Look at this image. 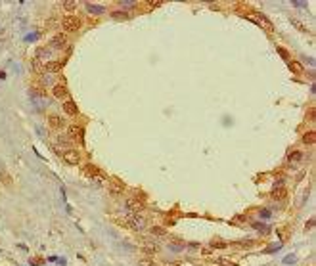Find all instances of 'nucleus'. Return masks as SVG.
Wrapping results in <instances>:
<instances>
[{
  "label": "nucleus",
  "mask_w": 316,
  "mask_h": 266,
  "mask_svg": "<svg viewBox=\"0 0 316 266\" xmlns=\"http://www.w3.org/2000/svg\"><path fill=\"white\" fill-rule=\"evenodd\" d=\"M241 15H245L247 19H251L253 23H257L259 27H262L265 31H268V33H272L274 31V25H272V21H270L266 15H262V14H259V12H253V10H247V12H241Z\"/></svg>",
  "instance_id": "1"
},
{
  "label": "nucleus",
  "mask_w": 316,
  "mask_h": 266,
  "mask_svg": "<svg viewBox=\"0 0 316 266\" xmlns=\"http://www.w3.org/2000/svg\"><path fill=\"white\" fill-rule=\"evenodd\" d=\"M121 224H125L127 228L138 232V230H144L146 228V218H144V216H140L138 213H132V215H128L127 218L121 220Z\"/></svg>",
  "instance_id": "2"
},
{
  "label": "nucleus",
  "mask_w": 316,
  "mask_h": 266,
  "mask_svg": "<svg viewBox=\"0 0 316 266\" xmlns=\"http://www.w3.org/2000/svg\"><path fill=\"white\" fill-rule=\"evenodd\" d=\"M62 25H63V29H65V31L73 33V31H79V29H80V25H83V19L77 17V15H67V17H63V19H62Z\"/></svg>",
  "instance_id": "3"
},
{
  "label": "nucleus",
  "mask_w": 316,
  "mask_h": 266,
  "mask_svg": "<svg viewBox=\"0 0 316 266\" xmlns=\"http://www.w3.org/2000/svg\"><path fill=\"white\" fill-rule=\"evenodd\" d=\"M83 174L88 176V178H98V176H100V178H105V174L96 167V165H84V167H83Z\"/></svg>",
  "instance_id": "4"
},
{
  "label": "nucleus",
  "mask_w": 316,
  "mask_h": 266,
  "mask_svg": "<svg viewBox=\"0 0 316 266\" xmlns=\"http://www.w3.org/2000/svg\"><path fill=\"white\" fill-rule=\"evenodd\" d=\"M67 46V37L63 33H56L50 40V48H56V50H62V48Z\"/></svg>",
  "instance_id": "5"
},
{
  "label": "nucleus",
  "mask_w": 316,
  "mask_h": 266,
  "mask_svg": "<svg viewBox=\"0 0 316 266\" xmlns=\"http://www.w3.org/2000/svg\"><path fill=\"white\" fill-rule=\"evenodd\" d=\"M63 159L69 165H79L80 163V153L75 151V150H65L63 151Z\"/></svg>",
  "instance_id": "6"
},
{
  "label": "nucleus",
  "mask_w": 316,
  "mask_h": 266,
  "mask_svg": "<svg viewBox=\"0 0 316 266\" xmlns=\"http://www.w3.org/2000/svg\"><path fill=\"white\" fill-rule=\"evenodd\" d=\"M48 126L52 130H62L65 126V123H63V119L59 115H48Z\"/></svg>",
  "instance_id": "7"
},
{
  "label": "nucleus",
  "mask_w": 316,
  "mask_h": 266,
  "mask_svg": "<svg viewBox=\"0 0 316 266\" xmlns=\"http://www.w3.org/2000/svg\"><path fill=\"white\" fill-rule=\"evenodd\" d=\"M52 94H54V98L63 100V102H67V98H69V92H67V88L63 86V84H56V86L52 88Z\"/></svg>",
  "instance_id": "8"
},
{
  "label": "nucleus",
  "mask_w": 316,
  "mask_h": 266,
  "mask_svg": "<svg viewBox=\"0 0 316 266\" xmlns=\"http://www.w3.org/2000/svg\"><path fill=\"white\" fill-rule=\"evenodd\" d=\"M123 190H125V184L121 182V180H117V178H111V180H109V192H111L113 195L123 193Z\"/></svg>",
  "instance_id": "9"
},
{
  "label": "nucleus",
  "mask_w": 316,
  "mask_h": 266,
  "mask_svg": "<svg viewBox=\"0 0 316 266\" xmlns=\"http://www.w3.org/2000/svg\"><path fill=\"white\" fill-rule=\"evenodd\" d=\"M62 67H63L62 61H48V63H44V73H48V75L59 73V71H62Z\"/></svg>",
  "instance_id": "10"
},
{
  "label": "nucleus",
  "mask_w": 316,
  "mask_h": 266,
  "mask_svg": "<svg viewBox=\"0 0 316 266\" xmlns=\"http://www.w3.org/2000/svg\"><path fill=\"white\" fill-rule=\"evenodd\" d=\"M67 134H69V138H79L80 142H83V126H79V124H71V126H67Z\"/></svg>",
  "instance_id": "11"
},
{
  "label": "nucleus",
  "mask_w": 316,
  "mask_h": 266,
  "mask_svg": "<svg viewBox=\"0 0 316 266\" xmlns=\"http://www.w3.org/2000/svg\"><path fill=\"white\" fill-rule=\"evenodd\" d=\"M272 199H276V201H286L287 199V190L283 186H274V190H272Z\"/></svg>",
  "instance_id": "12"
},
{
  "label": "nucleus",
  "mask_w": 316,
  "mask_h": 266,
  "mask_svg": "<svg viewBox=\"0 0 316 266\" xmlns=\"http://www.w3.org/2000/svg\"><path fill=\"white\" fill-rule=\"evenodd\" d=\"M63 111H65L69 117H75L79 115V107H77L75 102H71V100H67V102H63Z\"/></svg>",
  "instance_id": "13"
},
{
  "label": "nucleus",
  "mask_w": 316,
  "mask_h": 266,
  "mask_svg": "<svg viewBox=\"0 0 316 266\" xmlns=\"http://www.w3.org/2000/svg\"><path fill=\"white\" fill-rule=\"evenodd\" d=\"M84 6H86V12H88V14H96V15H100V14H104V12H105V8L102 6V4H92V2H86Z\"/></svg>",
  "instance_id": "14"
},
{
  "label": "nucleus",
  "mask_w": 316,
  "mask_h": 266,
  "mask_svg": "<svg viewBox=\"0 0 316 266\" xmlns=\"http://www.w3.org/2000/svg\"><path fill=\"white\" fill-rule=\"evenodd\" d=\"M0 180H2V184L6 188H14V180H12L10 172H8L6 168H0Z\"/></svg>",
  "instance_id": "15"
},
{
  "label": "nucleus",
  "mask_w": 316,
  "mask_h": 266,
  "mask_svg": "<svg viewBox=\"0 0 316 266\" xmlns=\"http://www.w3.org/2000/svg\"><path fill=\"white\" fill-rule=\"evenodd\" d=\"M186 249V241L182 239H176V241H169V251H175V253H180Z\"/></svg>",
  "instance_id": "16"
},
{
  "label": "nucleus",
  "mask_w": 316,
  "mask_h": 266,
  "mask_svg": "<svg viewBox=\"0 0 316 266\" xmlns=\"http://www.w3.org/2000/svg\"><path fill=\"white\" fill-rule=\"evenodd\" d=\"M314 142H316V132L314 130L305 132V136H303V144H305V146H314Z\"/></svg>",
  "instance_id": "17"
},
{
  "label": "nucleus",
  "mask_w": 316,
  "mask_h": 266,
  "mask_svg": "<svg viewBox=\"0 0 316 266\" xmlns=\"http://www.w3.org/2000/svg\"><path fill=\"white\" fill-rule=\"evenodd\" d=\"M127 207L130 209L132 213H138V211H142V209H144V205H142V201H136V199H128V201H127Z\"/></svg>",
  "instance_id": "18"
},
{
  "label": "nucleus",
  "mask_w": 316,
  "mask_h": 266,
  "mask_svg": "<svg viewBox=\"0 0 316 266\" xmlns=\"http://www.w3.org/2000/svg\"><path fill=\"white\" fill-rule=\"evenodd\" d=\"M50 56H52V50H50V48H46V46H40L38 50H36V58H38L40 61H42L44 58H50Z\"/></svg>",
  "instance_id": "19"
},
{
  "label": "nucleus",
  "mask_w": 316,
  "mask_h": 266,
  "mask_svg": "<svg viewBox=\"0 0 316 266\" xmlns=\"http://www.w3.org/2000/svg\"><path fill=\"white\" fill-rule=\"evenodd\" d=\"M31 65H33V71H35V73H44V63L40 61L38 58H33V59H31Z\"/></svg>",
  "instance_id": "20"
},
{
  "label": "nucleus",
  "mask_w": 316,
  "mask_h": 266,
  "mask_svg": "<svg viewBox=\"0 0 316 266\" xmlns=\"http://www.w3.org/2000/svg\"><path fill=\"white\" fill-rule=\"evenodd\" d=\"M289 69L293 71L295 75H301V73H303V65H301L299 61H289Z\"/></svg>",
  "instance_id": "21"
},
{
  "label": "nucleus",
  "mask_w": 316,
  "mask_h": 266,
  "mask_svg": "<svg viewBox=\"0 0 316 266\" xmlns=\"http://www.w3.org/2000/svg\"><path fill=\"white\" fill-rule=\"evenodd\" d=\"M111 17L117 19V21H127V19H128V14H127V12H113Z\"/></svg>",
  "instance_id": "22"
},
{
  "label": "nucleus",
  "mask_w": 316,
  "mask_h": 266,
  "mask_svg": "<svg viewBox=\"0 0 316 266\" xmlns=\"http://www.w3.org/2000/svg\"><path fill=\"white\" fill-rule=\"evenodd\" d=\"M303 157H305L303 151H293L289 155V163H299V161H303Z\"/></svg>",
  "instance_id": "23"
},
{
  "label": "nucleus",
  "mask_w": 316,
  "mask_h": 266,
  "mask_svg": "<svg viewBox=\"0 0 316 266\" xmlns=\"http://www.w3.org/2000/svg\"><path fill=\"white\" fill-rule=\"evenodd\" d=\"M62 6H63V10L73 12L77 8V2H75V0H65V2H62Z\"/></svg>",
  "instance_id": "24"
},
{
  "label": "nucleus",
  "mask_w": 316,
  "mask_h": 266,
  "mask_svg": "<svg viewBox=\"0 0 316 266\" xmlns=\"http://www.w3.org/2000/svg\"><path fill=\"white\" fill-rule=\"evenodd\" d=\"M149 233L155 236V237H161V236H165V230L159 228V226H153V228H149Z\"/></svg>",
  "instance_id": "25"
},
{
  "label": "nucleus",
  "mask_w": 316,
  "mask_h": 266,
  "mask_svg": "<svg viewBox=\"0 0 316 266\" xmlns=\"http://www.w3.org/2000/svg\"><path fill=\"white\" fill-rule=\"evenodd\" d=\"M211 247H215V249H226V247H228V243H224V241H220V239H213V241H211Z\"/></svg>",
  "instance_id": "26"
},
{
  "label": "nucleus",
  "mask_w": 316,
  "mask_h": 266,
  "mask_svg": "<svg viewBox=\"0 0 316 266\" xmlns=\"http://www.w3.org/2000/svg\"><path fill=\"white\" fill-rule=\"evenodd\" d=\"M144 253H148V255H155L159 249H157V245H144V249H142Z\"/></svg>",
  "instance_id": "27"
},
{
  "label": "nucleus",
  "mask_w": 316,
  "mask_h": 266,
  "mask_svg": "<svg viewBox=\"0 0 316 266\" xmlns=\"http://www.w3.org/2000/svg\"><path fill=\"white\" fill-rule=\"evenodd\" d=\"M31 94L38 96V98H46V90L44 88H31Z\"/></svg>",
  "instance_id": "28"
},
{
  "label": "nucleus",
  "mask_w": 316,
  "mask_h": 266,
  "mask_svg": "<svg viewBox=\"0 0 316 266\" xmlns=\"http://www.w3.org/2000/svg\"><path fill=\"white\" fill-rule=\"evenodd\" d=\"M217 262H218V264H222V266H238L236 262H232L230 259H224V257H218Z\"/></svg>",
  "instance_id": "29"
},
{
  "label": "nucleus",
  "mask_w": 316,
  "mask_h": 266,
  "mask_svg": "<svg viewBox=\"0 0 316 266\" xmlns=\"http://www.w3.org/2000/svg\"><path fill=\"white\" fill-rule=\"evenodd\" d=\"M134 4H136L134 0H121V2H119V6H121V8H132Z\"/></svg>",
  "instance_id": "30"
},
{
  "label": "nucleus",
  "mask_w": 316,
  "mask_h": 266,
  "mask_svg": "<svg viewBox=\"0 0 316 266\" xmlns=\"http://www.w3.org/2000/svg\"><path fill=\"white\" fill-rule=\"evenodd\" d=\"M138 266H159L157 262H153V260H148V259H142L140 262H138Z\"/></svg>",
  "instance_id": "31"
},
{
  "label": "nucleus",
  "mask_w": 316,
  "mask_h": 266,
  "mask_svg": "<svg viewBox=\"0 0 316 266\" xmlns=\"http://www.w3.org/2000/svg\"><path fill=\"white\" fill-rule=\"evenodd\" d=\"M56 142H58L59 146H63V147H69V146H71L69 140H67V138H62V136H58V140H56Z\"/></svg>",
  "instance_id": "32"
},
{
  "label": "nucleus",
  "mask_w": 316,
  "mask_h": 266,
  "mask_svg": "<svg viewBox=\"0 0 316 266\" xmlns=\"http://www.w3.org/2000/svg\"><path fill=\"white\" fill-rule=\"evenodd\" d=\"M253 226L259 230V232H265V233H268V228L265 226V224H259V222H253Z\"/></svg>",
  "instance_id": "33"
},
{
  "label": "nucleus",
  "mask_w": 316,
  "mask_h": 266,
  "mask_svg": "<svg viewBox=\"0 0 316 266\" xmlns=\"http://www.w3.org/2000/svg\"><path fill=\"white\" fill-rule=\"evenodd\" d=\"M36 38H38V33H31V35H27V37H25L27 42H33V40H36Z\"/></svg>",
  "instance_id": "34"
},
{
  "label": "nucleus",
  "mask_w": 316,
  "mask_h": 266,
  "mask_svg": "<svg viewBox=\"0 0 316 266\" xmlns=\"http://www.w3.org/2000/svg\"><path fill=\"white\" fill-rule=\"evenodd\" d=\"M270 215H272V213H270L268 209H262V211H261V216H262V218H270Z\"/></svg>",
  "instance_id": "35"
},
{
  "label": "nucleus",
  "mask_w": 316,
  "mask_h": 266,
  "mask_svg": "<svg viewBox=\"0 0 316 266\" xmlns=\"http://www.w3.org/2000/svg\"><path fill=\"white\" fill-rule=\"evenodd\" d=\"M44 260L42 259H31V266H38V264H42Z\"/></svg>",
  "instance_id": "36"
},
{
  "label": "nucleus",
  "mask_w": 316,
  "mask_h": 266,
  "mask_svg": "<svg viewBox=\"0 0 316 266\" xmlns=\"http://www.w3.org/2000/svg\"><path fill=\"white\" fill-rule=\"evenodd\" d=\"M283 262H286V264H289V262H295V255H289V257H286V259H283Z\"/></svg>",
  "instance_id": "37"
},
{
  "label": "nucleus",
  "mask_w": 316,
  "mask_h": 266,
  "mask_svg": "<svg viewBox=\"0 0 316 266\" xmlns=\"http://www.w3.org/2000/svg\"><path fill=\"white\" fill-rule=\"evenodd\" d=\"M278 52H280V56L283 59H287V50H286V48H278Z\"/></svg>",
  "instance_id": "38"
},
{
  "label": "nucleus",
  "mask_w": 316,
  "mask_h": 266,
  "mask_svg": "<svg viewBox=\"0 0 316 266\" xmlns=\"http://www.w3.org/2000/svg\"><path fill=\"white\" fill-rule=\"evenodd\" d=\"M280 249V245H270L268 249H266V253H274V251H278Z\"/></svg>",
  "instance_id": "39"
},
{
  "label": "nucleus",
  "mask_w": 316,
  "mask_h": 266,
  "mask_svg": "<svg viewBox=\"0 0 316 266\" xmlns=\"http://www.w3.org/2000/svg\"><path fill=\"white\" fill-rule=\"evenodd\" d=\"M293 25H295V27H297V29H301V31H307V29H305V27H303V25H301V23H299V21H297V19H293Z\"/></svg>",
  "instance_id": "40"
},
{
  "label": "nucleus",
  "mask_w": 316,
  "mask_h": 266,
  "mask_svg": "<svg viewBox=\"0 0 316 266\" xmlns=\"http://www.w3.org/2000/svg\"><path fill=\"white\" fill-rule=\"evenodd\" d=\"M314 228V218H310L309 220V224H307V230H312Z\"/></svg>",
  "instance_id": "41"
},
{
  "label": "nucleus",
  "mask_w": 316,
  "mask_h": 266,
  "mask_svg": "<svg viewBox=\"0 0 316 266\" xmlns=\"http://www.w3.org/2000/svg\"><path fill=\"white\" fill-rule=\"evenodd\" d=\"M293 6H299V8H303V6H307V2H293Z\"/></svg>",
  "instance_id": "42"
},
{
  "label": "nucleus",
  "mask_w": 316,
  "mask_h": 266,
  "mask_svg": "<svg viewBox=\"0 0 316 266\" xmlns=\"http://www.w3.org/2000/svg\"><path fill=\"white\" fill-rule=\"evenodd\" d=\"M56 262H58L59 266H65V259H58V260H56Z\"/></svg>",
  "instance_id": "43"
},
{
  "label": "nucleus",
  "mask_w": 316,
  "mask_h": 266,
  "mask_svg": "<svg viewBox=\"0 0 316 266\" xmlns=\"http://www.w3.org/2000/svg\"><path fill=\"white\" fill-rule=\"evenodd\" d=\"M0 79H6V73H4V71H0Z\"/></svg>",
  "instance_id": "44"
},
{
  "label": "nucleus",
  "mask_w": 316,
  "mask_h": 266,
  "mask_svg": "<svg viewBox=\"0 0 316 266\" xmlns=\"http://www.w3.org/2000/svg\"><path fill=\"white\" fill-rule=\"evenodd\" d=\"M169 266H180V264H178V262H171V264H169Z\"/></svg>",
  "instance_id": "45"
}]
</instances>
